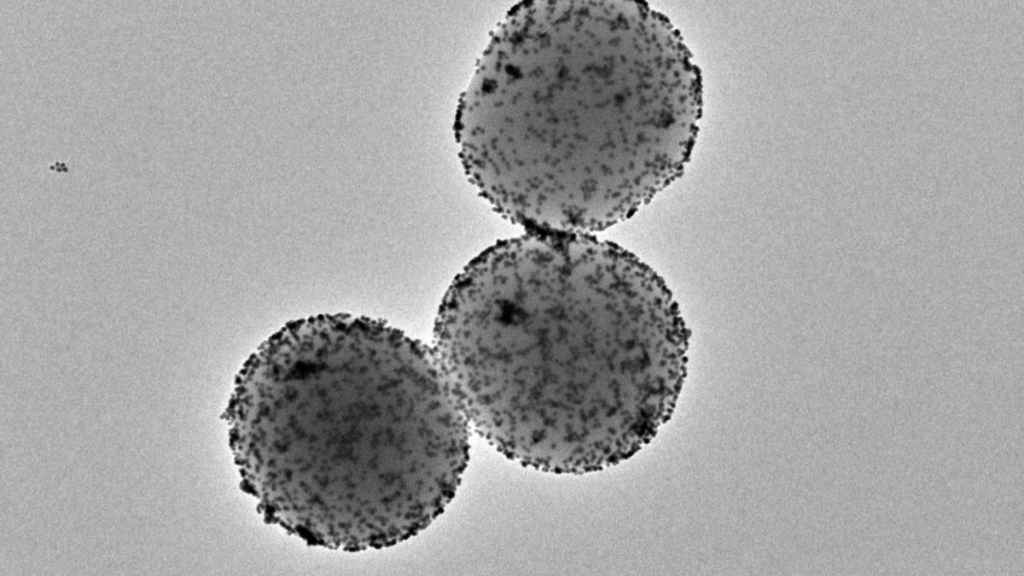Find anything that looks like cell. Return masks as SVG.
<instances>
[{
    "instance_id": "cell-1",
    "label": "cell",
    "mask_w": 1024,
    "mask_h": 576,
    "mask_svg": "<svg viewBox=\"0 0 1024 576\" xmlns=\"http://www.w3.org/2000/svg\"><path fill=\"white\" fill-rule=\"evenodd\" d=\"M690 333L664 280L591 234L527 231L452 281L434 352L470 426L557 474L620 463L676 405Z\"/></svg>"
},
{
    "instance_id": "cell-2",
    "label": "cell",
    "mask_w": 1024,
    "mask_h": 576,
    "mask_svg": "<svg viewBox=\"0 0 1024 576\" xmlns=\"http://www.w3.org/2000/svg\"><path fill=\"white\" fill-rule=\"evenodd\" d=\"M702 78L662 13L635 1H524L492 33L456 110L465 173L527 231L591 234L684 172Z\"/></svg>"
},
{
    "instance_id": "cell-3",
    "label": "cell",
    "mask_w": 1024,
    "mask_h": 576,
    "mask_svg": "<svg viewBox=\"0 0 1024 576\" xmlns=\"http://www.w3.org/2000/svg\"><path fill=\"white\" fill-rule=\"evenodd\" d=\"M241 488L309 545L381 549L451 502L471 426L433 349L383 321H291L248 358L224 414Z\"/></svg>"
}]
</instances>
